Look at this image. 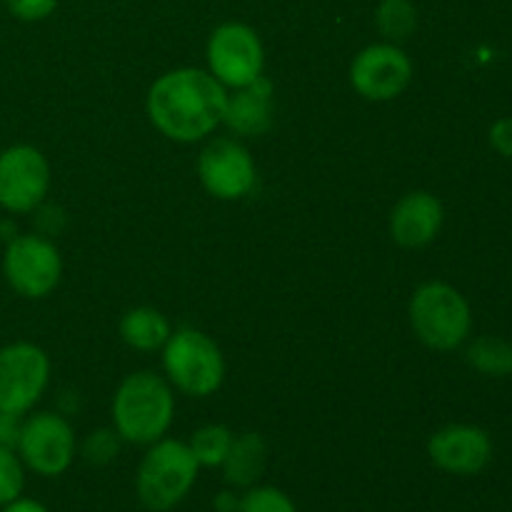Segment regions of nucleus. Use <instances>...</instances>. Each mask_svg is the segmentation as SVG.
<instances>
[{
    "label": "nucleus",
    "mask_w": 512,
    "mask_h": 512,
    "mask_svg": "<svg viewBox=\"0 0 512 512\" xmlns=\"http://www.w3.org/2000/svg\"><path fill=\"white\" fill-rule=\"evenodd\" d=\"M468 363L488 378H510L512 375V343L498 335H480L470 343Z\"/></svg>",
    "instance_id": "nucleus-18"
},
{
    "label": "nucleus",
    "mask_w": 512,
    "mask_h": 512,
    "mask_svg": "<svg viewBox=\"0 0 512 512\" xmlns=\"http://www.w3.org/2000/svg\"><path fill=\"white\" fill-rule=\"evenodd\" d=\"M163 368L168 380L190 398L218 393L225 380V358L213 338L195 328L175 330L163 345Z\"/></svg>",
    "instance_id": "nucleus-5"
},
{
    "label": "nucleus",
    "mask_w": 512,
    "mask_h": 512,
    "mask_svg": "<svg viewBox=\"0 0 512 512\" xmlns=\"http://www.w3.org/2000/svg\"><path fill=\"white\" fill-rule=\"evenodd\" d=\"M445 208L428 190H413L395 203L390 213V235L403 248H423L438 238Z\"/></svg>",
    "instance_id": "nucleus-14"
},
{
    "label": "nucleus",
    "mask_w": 512,
    "mask_h": 512,
    "mask_svg": "<svg viewBox=\"0 0 512 512\" xmlns=\"http://www.w3.org/2000/svg\"><path fill=\"white\" fill-rule=\"evenodd\" d=\"M428 455L435 468L443 473L470 478V475L483 473L490 465L493 440L478 425H445L438 433L430 435Z\"/></svg>",
    "instance_id": "nucleus-13"
},
{
    "label": "nucleus",
    "mask_w": 512,
    "mask_h": 512,
    "mask_svg": "<svg viewBox=\"0 0 512 512\" xmlns=\"http://www.w3.org/2000/svg\"><path fill=\"white\" fill-rule=\"evenodd\" d=\"M0 512H50L48 505H43L40 500L35 498H15L13 503H8L5 508H0Z\"/></svg>",
    "instance_id": "nucleus-28"
},
{
    "label": "nucleus",
    "mask_w": 512,
    "mask_h": 512,
    "mask_svg": "<svg viewBox=\"0 0 512 512\" xmlns=\"http://www.w3.org/2000/svg\"><path fill=\"white\" fill-rule=\"evenodd\" d=\"M213 508L215 512H238L240 495L235 493V488L220 490V493L213 498Z\"/></svg>",
    "instance_id": "nucleus-27"
},
{
    "label": "nucleus",
    "mask_w": 512,
    "mask_h": 512,
    "mask_svg": "<svg viewBox=\"0 0 512 512\" xmlns=\"http://www.w3.org/2000/svg\"><path fill=\"white\" fill-rule=\"evenodd\" d=\"M375 25L388 43H405L418 30V8L413 0H380Z\"/></svg>",
    "instance_id": "nucleus-19"
},
{
    "label": "nucleus",
    "mask_w": 512,
    "mask_h": 512,
    "mask_svg": "<svg viewBox=\"0 0 512 512\" xmlns=\"http://www.w3.org/2000/svg\"><path fill=\"white\" fill-rule=\"evenodd\" d=\"M170 335H173V328H170L168 318L150 305L128 310L120 320V338L133 350L153 353L168 343Z\"/></svg>",
    "instance_id": "nucleus-17"
},
{
    "label": "nucleus",
    "mask_w": 512,
    "mask_h": 512,
    "mask_svg": "<svg viewBox=\"0 0 512 512\" xmlns=\"http://www.w3.org/2000/svg\"><path fill=\"white\" fill-rule=\"evenodd\" d=\"M3 273L10 288L28 300L48 298L63 275V258L43 235H15L3 255Z\"/></svg>",
    "instance_id": "nucleus-6"
},
{
    "label": "nucleus",
    "mask_w": 512,
    "mask_h": 512,
    "mask_svg": "<svg viewBox=\"0 0 512 512\" xmlns=\"http://www.w3.org/2000/svg\"><path fill=\"white\" fill-rule=\"evenodd\" d=\"M175 395L168 380L143 370L120 383L113 398V425L123 443L153 445L170 430Z\"/></svg>",
    "instance_id": "nucleus-2"
},
{
    "label": "nucleus",
    "mask_w": 512,
    "mask_h": 512,
    "mask_svg": "<svg viewBox=\"0 0 512 512\" xmlns=\"http://www.w3.org/2000/svg\"><path fill=\"white\" fill-rule=\"evenodd\" d=\"M490 145L505 158H512V118L495 120L490 128Z\"/></svg>",
    "instance_id": "nucleus-26"
},
{
    "label": "nucleus",
    "mask_w": 512,
    "mask_h": 512,
    "mask_svg": "<svg viewBox=\"0 0 512 512\" xmlns=\"http://www.w3.org/2000/svg\"><path fill=\"white\" fill-rule=\"evenodd\" d=\"M238 512H300L288 493L275 485H253L240 495Z\"/></svg>",
    "instance_id": "nucleus-21"
},
{
    "label": "nucleus",
    "mask_w": 512,
    "mask_h": 512,
    "mask_svg": "<svg viewBox=\"0 0 512 512\" xmlns=\"http://www.w3.org/2000/svg\"><path fill=\"white\" fill-rule=\"evenodd\" d=\"M25 488V465L18 450L0 445V508L13 503L23 495Z\"/></svg>",
    "instance_id": "nucleus-22"
},
{
    "label": "nucleus",
    "mask_w": 512,
    "mask_h": 512,
    "mask_svg": "<svg viewBox=\"0 0 512 512\" xmlns=\"http://www.w3.org/2000/svg\"><path fill=\"white\" fill-rule=\"evenodd\" d=\"M50 380V358L35 343H10L0 348V410L25 415Z\"/></svg>",
    "instance_id": "nucleus-9"
},
{
    "label": "nucleus",
    "mask_w": 512,
    "mask_h": 512,
    "mask_svg": "<svg viewBox=\"0 0 512 512\" xmlns=\"http://www.w3.org/2000/svg\"><path fill=\"white\" fill-rule=\"evenodd\" d=\"M228 90L208 70L178 68L160 75L148 90V118L175 143L203 140L223 123Z\"/></svg>",
    "instance_id": "nucleus-1"
},
{
    "label": "nucleus",
    "mask_w": 512,
    "mask_h": 512,
    "mask_svg": "<svg viewBox=\"0 0 512 512\" xmlns=\"http://www.w3.org/2000/svg\"><path fill=\"white\" fill-rule=\"evenodd\" d=\"M223 123L238 135H263L273 125V83L260 75L255 83L228 93Z\"/></svg>",
    "instance_id": "nucleus-15"
},
{
    "label": "nucleus",
    "mask_w": 512,
    "mask_h": 512,
    "mask_svg": "<svg viewBox=\"0 0 512 512\" xmlns=\"http://www.w3.org/2000/svg\"><path fill=\"white\" fill-rule=\"evenodd\" d=\"M413 80V60L400 45L373 43L355 55L350 65V85L355 93L373 103L395 100Z\"/></svg>",
    "instance_id": "nucleus-11"
},
{
    "label": "nucleus",
    "mask_w": 512,
    "mask_h": 512,
    "mask_svg": "<svg viewBox=\"0 0 512 512\" xmlns=\"http://www.w3.org/2000/svg\"><path fill=\"white\" fill-rule=\"evenodd\" d=\"M208 73L225 88L255 83L265 68V48L260 35L245 23L218 25L208 40Z\"/></svg>",
    "instance_id": "nucleus-8"
},
{
    "label": "nucleus",
    "mask_w": 512,
    "mask_h": 512,
    "mask_svg": "<svg viewBox=\"0 0 512 512\" xmlns=\"http://www.w3.org/2000/svg\"><path fill=\"white\" fill-rule=\"evenodd\" d=\"M408 313L420 343L440 353L460 348L473 328V313L465 295L440 280L423 283L415 290Z\"/></svg>",
    "instance_id": "nucleus-4"
},
{
    "label": "nucleus",
    "mask_w": 512,
    "mask_h": 512,
    "mask_svg": "<svg viewBox=\"0 0 512 512\" xmlns=\"http://www.w3.org/2000/svg\"><path fill=\"white\" fill-rule=\"evenodd\" d=\"M198 175L218 200H240L255 188L258 170L250 150L235 138H215L200 150Z\"/></svg>",
    "instance_id": "nucleus-12"
},
{
    "label": "nucleus",
    "mask_w": 512,
    "mask_h": 512,
    "mask_svg": "<svg viewBox=\"0 0 512 512\" xmlns=\"http://www.w3.org/2000/svg\"><path fill=\"white\" fill-rule=\"evenodd\" d=\"M20 430H23V415L3 413L0 410V445L3 448H18Z\"/></svg>",
    "instance_id": "nucleus-25"
},
{
    "label": "nucleus",
    "mask_w": 512,
    "mask_h": 512,
    "mask_svg": "<svg viewBox=\"0 0 512 512\" xmlns=\"http://www.w3.org/2000/svg\"><path fill=\"white\" fill-rule=\"evenodd\" d=\"M50 190L48 158L35 145L0 150V208L13 215L33 213Z\"/></svg>",
    "instance_id": "nucleus-10"
},
{
    "label": "nucleus",
    "mask_w": 512,
    "mask_h": 512,
    "mask_svg": "<svg viewBox=\"0 0 512 512\" xmlns=\"http://www.w3.org/2000/svg\"><path fill=\"white\" fill-rule=\"evenodd\" d=\"M200 465L188 443L160 438L148 445L135 473V495L150 512H170L178 508L193 490Z\"/></svg>",
    "instance_id": "nucleus-3"
},
{
    "label": "nucleus",
    "mask_w": 512,
    "mask_h": 512,
    "mask_svg": "<svg viewBox=\"0 0 512 512\" xmlns=\"http://www.w3.org/2000/svg\"><path fill=\"white\" fill-rule=\"evenodd\" d=\"M8 13L23 23H38L50 18L58 8V0H3Z\"/></svg>",
    "instance_id": "nucleus-24"
},
{
    "label": "nucleus",
    "mask_w": 512,
    "mask_h": 512,
    "mask_svg": "<svg viewBox=\"0 0 512 512\" xmlns=\"http://www.w3.org/2000/svg\"><path fill=\"white\" fill-rule=\"evenodd\" d=\"M233 440L235 435L228 425L210 423L190 435L188 448L195 455L200 468H220L225 463V458H228L230 448H233Z\"/></svg>",
    "instance_id": "nucleus-20"
},
{
    "label": "nucleus",
    "mask_w": 512,
    "mask_h": 512,
    "mask_svg": "<svg viewBox=\"0 0 512 512\" xmlns=\"http://www.w3.org/2000/svg\"><path fill=\"white\" fill-rule=\"evenodd\" d=\"M268 463V443L260 433H243L233 440L228 458L220 465L225 483L235 490H248L258 485Z\"/></svg>",
    "instance_id": "nucleus-16"
},
{
    "label": "nucleus",
    "mask_w": 512,
    "mask_h": 512,
    "mask_svg": "<svg viewBox=\"0 0 512 512\" xmlns=\"http://www.w3.org/2000/svg\"><path fill=\"white\" fill-rule=\"evenodd\" d=\"M120 435L115 433V430H93V433L88 435V438L83 440V448H80V453H83V458L88 460L90 465H98V468H103V465L113 463L115 458L120 455Z\"/></svg>",
    "instance_id": "nucleus-23"
},
{
    "label": "nucleus",
    "mask_w": 512,
    "mask_h": 512,
    "mask_svg": "<svg viewBox=\"0 0 512 512\" xmlns=\"http://www.w3.org/2000/svg\"><path fill=\"white\" fill-rule=\"evenodd\" d=\"M18 455L28 470L40 478H58L68 473L78 455L75 430L63 415L35 413L23 420L18 440Z\"/></svg>",
    "instance_id": "nucleus-7"
}]
</instances>
